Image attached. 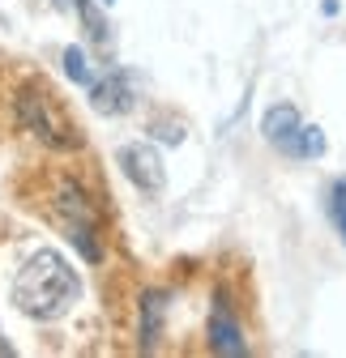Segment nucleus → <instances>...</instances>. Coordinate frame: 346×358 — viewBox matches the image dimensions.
<instances>
[{"label": "nucleus", "mask_w": 346, "mask_h": 358, "mask_svg": "<svg viewBox=\"0 0 346 358\" xmlns=\"http://www.w3.org/2000/svg\"><path fill=\"white\" fill-rule=\"evenodd\" d=\"M81 299V278L60 252H39L13 278V303L30 320H56Z\"/></svg>", "instance_id": "nucleus-1"}, {"label": "nucleus", "mask_w": 346, "mask_h": 358, "mask_svg": "<svg viewBox=\"0 0 346 358\" xmlns=\"http://www.w3.org/2000/svg\"><path fill=\"white\" fill-rule=\"evenodd\" d=\"M18 120L34 132L39 141H48L52 150H77V145H81V137L73 132L69 115L60 111V103H56V94H52L48 85H26V90H22V99H18Z\"/></svg>", "instance_id": "nucleus-2"}, {"label": "nucleus", "mask_w": 346, "mask_h": 358, "mask_svg": "<svg viewBox=\"0 0 346 358\" xmlns=\"http://www.w3.org/2000/svg\"><path fill=\"white\" fill-rule=\"evenodd\" d=\"M56 217H60V227L69 231V239H73V248L85 256V260H103V248H99V231H95V217H90V205H85V196L73 188V184H64L60 188V196H56Z\"/></svg>", "instance_id": "nucleus-3"}, {"label": "nucleus", "mask_w": 346, "mask_h": 358, "mask_svg": "<svg viewBox=\"0 0 346 358\" xmlns=\"http://www.w3.org/2000/svg\"><path fill=\"white\" fill-rule=\"evenodd\" d=\"M116 162H120V171H124L128 179H133V184H137L141 192H162L167 171H162V158H158L146 141H137V145H120Z\"/></svg>", "instance_id": "nucleus-4"}, {"label": "nucleus", "mask_w": 346, "mask_h": 358, "mask_svg": "<svg viewBox=\"0 0 346 358\" xmlns=\"http://www.w3.org/2000/svg\"><path fill=\"white\" fill-rule=\"evenodd\" d=\"M209 350L214 354H244V333H240V320H235V311L231 303L219 294L214 299V311H209Z\"/></svg>", "instance_id": "nucleus-5"}, {"label": "nucleus", "mask_w": 346, "mask_h": 358, "mask_svg": "<svg viewBox=\"0 0 346 358\" xmlns=\"http://www.w3.org/2000/svg\"><path fill=\"white\" fill-rule=\"evenodd\" d=\"M90 103L99 115H120L133 107V90H128V73H107L103 81L90 85Z\"/></svg>", "instance_id": "nucleus-6"}, {"label": "nucleus", "mask_w": 346, "mask_h": 358, "mask_svg": "<svg viewBox=\"0 0 346 358\" xmlns=\"http://www.w3.org/2000/svg\"><path fill=\"white\" fill-rule=\"evenodd\" d=\"M299 111L291 107V103H278V107H270L265 111V120H261V132H265V141L274 145V150H282V154H291V145H295V137H299Z\"/></svg>", "instance_id": "nucleus-7"}, {"label": "nucleus", "mask_w": 346, "mask_h": 358, "mask_svg": "<svg viewBox=\"0 0 346 358\" xmlns=\"http://www.w3.org/2000/svg\"><path fill=\"white\" fill-rule=\"evenodd\" d=\"M162 307H167V294L150 290L141 299V350H150L158 341V329H162Z\"/></svg>", "instance_id": "nucleus-8"}, {"label": "nucleus", "mask_w": 346, "mask_h": 358, "mask_svg": "<svg viewBox=\"0 0 346 358\" xmlns=\"http://www.w3.org/2000/svg\"><path fill=\"white\" fill-rule=\"evenodd\" d=\"M321 154H325V132L304 124L299 137H295V145H291V158H321Z\"/></svg>", "instance_id": "nucleus-9"}, {"label": "nucleus", "mask_w": 346, "mask_h": 358, "mask_svg": "<svg viewBox=\"0 0 346 358\" xmlns=\"http://www.w3.org/2000/svg\"><path fill=\"white\" fill-rule=\"evenodd\" d=\"M77 13H81V22H85V30H90V38L99 43V48H103V43H107V22H103V13L90 5V0H77Z\"/></svg>", "instance_id": "nucleus-10"}, {"label": "nucleus", "mask_w": 346, "mask_h": 358, "mask_svg": "<svg viewBox=\"0 0 346 358\" xmlns=\"http://www.w3.org/2000/svg\"><path fill=\"white\" fill-rule=\"evenodd\" d=\"M64 73L73 81H81V85H95V73H90V64H85L81 48H64Z\"/></svg>", "instance_id": "nucleus-11"}, {"label": "nucleus", "mask_w": 346, "mask_h": 358, "mask_svg": "<svg viewBox=\"0 0 346 358\" xmlns=\"http://www.w3.org/2000/svg\"><path fill=\"white\" fill-rule=\"evenodd\" d=\"M329 217H333L338 235L346 239V179H338V184L329 188Z\"/></svg>", "instance_id": "nucleus-12"}, {"label": "nucleus", "mask_w": 346, "mask_h": 358, "mask_svg": "<svg viewBox=\"0 0 346 358\" xmlns=\"http://www.w3.org/2000/svg\"><path fill=\"white\" fill-rule=\"evenodd\" d=\"M103 5H111V0H103Z\"/></svg>", "instance_id": "nucleus-13"}]
</instances>
